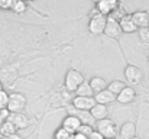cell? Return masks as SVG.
I'll return each mask as SVG.
<instances>
[{
    "label": "cell",
    "instance_id": "cell-1",
    "mask_svg": "<svg viewBox=\"0 0 149 139\" xmlns=\"http://www.w3.org/2000/svg\"><path fill=\"white\" fill-rule=\"evenodd\" d=\"M96 131L104 139L116 138L117 133H119V128H117L116 122L111 120V119H109V117L107 119H103V120H99L96 123Z\"/></svg>",
    "mask_w": 149,
    "mask_h": 139
},
{
    "label": "cell",
    "instance_id": "cell-2",
    "mask_svg": "<svg viewBox=\"0 0 149 139\" xmlns=\"http://www.w3.org/2000/svg\"><path fill=\"white\" fill-rule=\"evenodd\" d=\"M86 81L84 75L78 71V70H74V68H70L65 74V78H64V86L68 92H74Z\"/></svg>",
    "mask_w": 149,
    "mask_h": 139
},
{
    "label": "cell",
    "instance_id": "cell-3",
    "mask_svg": "<svg viewBox=\"0 0 149 139\" xmlns=\"http://www.w3.org/2000/svg\"><path fill=\"white\" fill-rule=\"evenodd\" d=\"M106 22H107V16L100 15L99 12L94 9L88 22V31L91 35H101L104 34V28H106Z\"/></svg>",
    "mask_w": 149,
    "mask_h": 139
},
{
    "label": "cell",
    "instance_id": "cell-4",
    "mask_svg": "<svg viewBox=\"0 0 149 139\" xmlns=\"http://www.w3.org/2000/svg\"><path fill=\"white\" fill-rule=\"evenodd\" d=\"M26 107V97L22 93H10L9 94V103L7 110L9 113H22Z\"/></svg>",
    "mask_w": 149,
    "mask_h": 139
},
{
    "label": "cell",
    "instance_id": "cell-5",
    "mask_svg": "<svg viewBox=\"0 0 149 139\" xmlns=\"http://www.w3.org/2000/svg\"><path fill=\"white\" fill-rule=\"evenodd\" d=\"M123 73H125V78L130 84V87L132 86L142 84V81H143V73H142V70L139 67H136L133 64H129V65L125 67V71Z\"/></svg>",
    "mask_w": 149,
    "mask_h": 139
},
{
    "label": "cell",
    "instance_id": "cell-6",
    "mask_svg": "<svg viewBox=\"0 0 149 139\" xmlns=\"http://www.w3.org/2000/svg\"><path fill=\"white\" fill-rule=\"evenodd\" d=\"M119 7V1L117 0H99L94 6V9L103 16H110L113 15Z\"/></svg>",
    "mask_w": 149,
    "mask_h": 139
},
{
    "label": "cell",
    "instance_id": "cell-7",
    "mask_svg": "<svg viewBox=\"0 0 149 139\" xmlns=\"http://www.w3.org/2000/svg\"><path fill=\"white\" fill-rule=\"evenodd\" d=\"M104 35L111 38V39H119L122 36V29H120L119 20H116L111 16H107L106 28H104Z\"/></svg>",
    "mask_w": 149,
    "mask_h": 139
},
{
    "label": "cell",
    "instance_id": "cell-8",
    "mask_svg": "<svg viewBox=\"0 0 149 139\" xmlns=\"http://www.w3.org/2000/svg\"><path fill=\"white\" fill-rule=\"evenodd\" d=\"M7 120L12 122L13 126H15L17 131H25V129H28L29 125H31L29 117H28L23 112H22V113H10Z\"/></svg>",
    "mask_w": 149,
    "mask_h": 139
},
{
    "label": "cell",
    "instance_id": "cell-9",
    "mask_svg": "<svg viewBox=\"0 0 149 139\" xmlns=\"http://www.w3.org/2000/svg\"><path fill=\"white\" fill-rule=\"evenodd\" d=\"M96 104L97 103H96L94 97H78V96H75L72 98V106L78 110H83V112H90Z\"/></svg>",
    "mask_w": 149,
    "mask_h": 139
},
{
    "label": "cell",
    "instance_id": "cell-10",
    "mask_svg": "<svg viewBox=\"0 0 149 139\" xmlns=\"http://www.w3.org/2000/svg\"><path fill=\"white\" fill-rule=\"evenodd\" d=\"M81 125H83V122H81L80 117L70 115V116L64 117V120H62V123H61V128H64L67 132H70L71 135H74V133L78 132V129H80Z\"/></svg>",
    "mask_w": 149,
    "mask_h": 139
},
{
    "label": "cell",
    "instance_id": "cell-11",
    "mask_svg": "<svg viewBox=\"0 0 149 139\" xmlns=\"http://www.w3.org/2000/svg\"><path fill=\"white\" fill-rule=\"evenodd\" d=\"M130 16H132V20L138 29L149 26V12H146V10H136V12L130 13Z\"/></svg>",
    "mask_w": 149,
    "mask_h": 139
},
{
    "label": "cell",
    "instance_id": "cell-12",
    "mask_svg": "<svg viewBox=\"0 0 149 139\" xmlns=\"http://www.w3.org/2000/svg\"><path fill=\"white\" fill-rule=\"evenodd\" d=\"M117 136L120 139H132L136 136V125L133 122H125L119 128Z\"/></svg>",
    "mask_w": 149,
    "mask_h": 139
},
{
    "label": "cell",
    "instance_id": "cell-13",
    "mask_svg": "<svg viewBox=\"0 0 149 139\" xmlns=\"http://www.w3.org/2000/svg\"><path fill=\"white\" fill-rule=\"evenodd\" d=\"M119 25H120L122 34H123V32H125V34H133V32H136V31H138L136 25H135V23H133V20H132V16H130V15H127V13L119 19Z\"/></svg>",
    "mask_w": 149,
    "mask_h": 139
},
{
    "label": "cell",
    "instance_id": "cell-14",
    "mask_svg": "<svg viewBox=\"0 0 149 139\" xmlns=\"http://www.w3.org/2000/svg\"><path fill=\"white\" fill-rule=\"evenodd\" d=\"M135 98H136V92H135V89L130 87V86H126V87L123 89V92L116 97V100H117L119 103H122V104H129V103L135 101Z\"/></svg>",
    "mask_w": 149,
    "mask_h": 139
},
{
    "label": "cell",
    "instance_id": "cell-15",
    "mask_svg": "<svg viewBox=\"0 0 149 139\" xmlns=\"http://www.w3.org/2000/svg\"><path fill=\"white\" fill-rule=\"evenodd\" d=\"M94 100H96L97 104L107 106V104H111L113 101H116V96L106 89V90H103V92L96 93V94H94Z\"/></svg>",
    "mask_w": 149,
    "mask_h": 139
},
{
    "label": "cell",
    "instance_id": "cell-16",
    "mask_svg": "<svg viewBox=\"0 0 149 139\" xmlns=\"http://www.w3.org/2000/svg\"><path fill=\"white\" fill-rule=\"evenodd\" d=\"M90 115L91 117L99 122V120H103V119H107V115H109V109L107 106H103V104H96L91 110H90Z\"/></svg>",
    "mask_w": 149,
    "mask_h": 139
},
{
    "label": "cell",
    "instance_id": "cell-17",
    "mask_svg": "<svg viewBox=\"0 0 149 139\" xmlns=\"http://www.w3.org/2000/svg\"><path fill=\"white\" fill-rule=\"evenodd\" d=\"M88 84H90V87H91V90L94 92V94L96 93H100L103 92V90H106L107 89V81L103 78V77H93L90 81H88Z\"/></svg>",
    "mask_w": 149,
    "mask_h": 139
},
{
    "label": "cell",
    "instance_id": "cell-18",
    "mask_svg": "<svg viewBox=\"0 0 149 139\" xmlns=\"http://www.w3.org/2000/svg\"><path fill=\"white\" fill-rule=\"evenodd\" d=\"M17 133V129L13 126L12 122L6 120L4 123L0 125V136L1 138H7V136H12V135H16Z\"/></svg>",
    "mask_w": 149,
    "mask_h": 139
},
{
    "label": "cell",
    "instance_id": "cell-19",
    "mask_svg": "<svg viewBox=\"0 0 149 139\" xmlns=\"http://www.w3.org/2000/svg\"><path fill=\"white\" fill-rule=\"evenodd\" d=\"M125 87H126V84H125V81H122V80H113V81H110V83L107 84V90L110 93H113L116 97L123 92Z\"/></svg>",
    "mask_w": 149,
    "mask_h": 139
},
{
    "label": "cell",
    "instance_id": "cell-20",
    "mask_svg": "<svg viewBox=\"0 0 149 139\" xmlns=\"http://www.w3.org/2000/svg\"><path fill=\"white\" fill-rule=\"evenodd\" d=\"M75 96H78V97H94V92L91 90L88 81H84V83L75 90Z\"/></svg>",
    "mask_w": 149,
    "mask_h": 139
},
{
    "label": "cell",
    "instance_id": "cell-21",
    "mask_svg": "<svg viewBox=\"0 0 149 139\" xmlns=\"http://www.w3.org/2000/svg\"><path fill=\"white\" fill-rule=\"evenodd\" d=\"M10 10L15 12V13H25L28 10V3L23 1V0H13Z\"/></svg>",
    "mask_w": 149,
    "mask_h": 139
},
{
    "label": "cell",
    "instance_id": "cell-22",
    "mask_svg": "<svg viewBox=\"0 0 149 139\" xmlns=\"http://www.w3.org/2000/svg\"><path fill=\"white\" fill-rule=\"evenodd\" d=\"M71 133L70 132H67L64 128H58L56 131H55V135H54V139H71Z\"/></svg>",
    "mask_w": 149,
    "mask_h": 139
},
{
    "label": "cell",
    "instance_id": "cell-23",
    "mask_svg": "<svg viewBox=\"0 0 149 139\" xmlns=\"http://www.w3.org/2000/svg\"><path fill=\"white\" fill-rule=\"evenodd\" d=\"M138 35H139V39H141L143 44H149V26L148 28H141V29H138Z\"/></svg>",
    "mask_w": 149,
    "mask_h": 139
},
{
    "label": "cell",
    "instance_id": "cell-24",
    "mask_svg": "<svg viewBox=\"0 0 149 139\" xmlns=\"http://www.w3.org/2000/svg\"><path fill=\"white\" fill-rule=\"evenodd\" d=\"M7 103H9V93L6 90L0 92V110L7 109Z\"/></svg>",
    "mask_w": 149,
    "mask_h": 139
},
{
    "label": "cell",
    "instance_id": "cell-25",
    "mask_svg": "<svg viewBox=\"0 0 149 139\" xmlns=\"http://www.w3.org/2000/svg\"><path fill=\"white\" fill-rule=\"evenodd\" d=\"M94 129H93V126H90V125H87V123H83L81 126H80V129H78V133H81V135H84V136H90V133L93 132Z\"/></svg>",
    "mask_w": 149,
    "mask_h": 139
},
{
    "label": "cell",
    "instance_id": "cell-26",
    "mask_svg": "<svg viewBox=\"0 0 149 139\" xmlns=\"http://www.w3.org/2000/svg\"><path fill=\"white\" fill-rule=\"evenodd\" d=\"M13 0H0V9L1 10H10Z\"/></svg>",
    "mask_w": 149,
    "mask_h": 139
},
{
    "label": "cell",
    "instance_id": "cell-27",
    "mask_svg": "<svg viewBox=\"0 0 149 139\" xmlns=\"http://www.w3.org/2000/svg\"><path fill=\"white\" fill-rule=\"evenodd\" d=\"M9 115H10V113H9V110H7V109L0 110V125H1V123H4V122L9 119Z\"/></svg>",
    "mask_w": 149,
    "mask_h": 139
},
{
    "label": "cell",
    "instance_id": "cell-28",
    "mask_svg": "<svg viewBox=\"0 0 149 139\" xmlns=\"http://www.w3.org/2000/svg\"><path fill=\"white\" fill-rule=\"evenodd\" d=\"M87 139H104V138H103V136L100 135L99 132H97V131L94 129V131H93V132L90 133V136H88V138H87Z\"/></svg>",
    "mask_w": 149,
    "mask_h": 139
},
{
    "label": "cell",
    "instance_id": "cell-29",
    "mask_svg": "<svg viewBox=\"0 0 149 139\" xmlns=\"http://www.w3.org/2000/svg\"><path fill=\"white\" fill-rule=\"evenodd\" d=\"M71 139H87V136H84V135H81V133H74L72 136H71Z\"/></svg>",
    "mask_w": 149,
    "mask_h": 139
},
{
    "label": "cell",
    "instance_id": "cell-30",
    "mask_svg": "<svg viewBox=\"0 0 149 139\" xmlns=\"http://www.w3.org/2000/svg\"><path fill=\"white\" fill-rule=\"evenodd\" d=\"M0 139H23L19 133H16V135H12V136H7V138H0Z\"/></svg>",
    "mask_w": 149,
    "mask_h": 139
},
{
    "label": "cell",
    "instance_id": "cell-31",
    "mask_svg": "<svg viewBox=\"0 0 149 139\" xmlns=\"http://www.w3.org/2000/svg\"><path fill=\"white\" fill-rule=\"evenodd\" d=\"M3 90V84H1V81H0V92Z\"/></svg>",
    "mask_w": 149,
    "mask_h": 139
},
{
    "label": "cell",
    "instance_id": "cell-32",
    "mask_svg": "<svg viewBox=\"0 0 149 139\" xmlns=\"http://www.w3.org/2000/svg\"><path fill=\"white\" fill-rule=\"evenodd\" d=\"M132 139H142V138H139V136H135V138H132Z\"/></svg>",
    "mask_w": 149,
    "mask_h": 139
},
{
    "label": "cell",
    "instance_id": "cell-33",
    "mask_svg": "<svg viewBox=\"0 0 149 139\" xmlns=\"http://www.w3.org/2000/svg\"><path fill=\"white\" fill-rule=\"evenodd\" d=\"M110 139H117V138H110Z\"/></svg>",
    "mask_w": 149,
    "mask_h": 139
},
{
    "label": "cell",
    "instance_id": "cell-34",
    "mask_svg": "<svg viewBox=\"0 0 149 139\" xmlns=\"http://www.w3.org/2000/svg\"><path fill=\"white\" fill-rule=\"evenodd\" d=\"M148 62H149V55H148Z\"/></svg>",
    "mask_w": 149,
    "mask_h": 139
}]
</instances>
